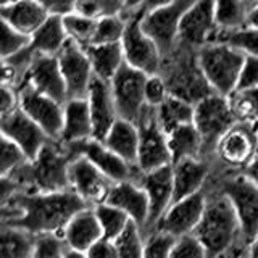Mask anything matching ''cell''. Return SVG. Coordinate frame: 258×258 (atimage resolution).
Here are the masks:
<instances>
[{
  "label": "cell",
  "mask_w": 258,
  "mask_h": 258,
  "mask_svg": "<svg viewBox=\"0 0 258 258\" xmlns=\"http://www.w3.org/2000/svg\"><path fill=\"white\" fill-rule=\"evenodd\" d=\"M87 205L73 190L39 194L16 192L2 200V224L23 229L34 237L60 236Z\"/></svg>",
  "instance_id": "cell-1"
},
{
  "label": "cell",
  "mask_w": 258,
  "mask_h": 258,
  "mask_svg": "<svg viewBox=\"0 0 258 258\" xmlns=\"http://www.w3.org/2000/svg\"><path fill=\"white\" fill-rule=\"evenodd\" d=\"M205 194V213L194 232V237L205 248L208 258H221L237 248H244L245 244L242 240L240 224L228 197L210 182Z\"/></svg>",
  "instance_id": "cell-2"
},
{
  "label": "cell",
  "mask_w": 258,
  "mask_h": 258,
  "mask_svg": "<svg viewBox=\"0 0 258 258\" xmlns=\"http://www.w3.org/2000/svg\"><path fill=\"white\" fill-rule=\"evenodd\" d=\"M75 155L63 144L50 141L36 160L5 179L13 181L20 192L55 194L70 190V165Z\"/></svg>",
  "instance_id": "cell-3"
},
{
  "label": "cell",
  "mask_w": 258,
  "mask_h": 258,
  "mask_svg": "<svg viewBox=\"0 0 258 258\" xmlns=\"http://www.w3.org/2000/svg\"><path fill=\"white\" fill-rule=\"evenodd\" d=\"M160 75L166 81L169 95L197 105L215 94L199 63V50L182 44L163 58Z\"/></svg>",
  "instance_id": "cell-4"
},
{
  "label": "cell",
  "mask_w": 258,
  "mask_h": 258,
  "mask_svg": "<svg viewBox=\"0 0 258 258\" xmlns=\"http://www.w3.org/2000/svg\"><path fill=\"white\" fill-rule=\"evenodd\" d=\"M150 2H137L126 4L121 18L126 21V31L121 47H123L124 61L136 70L145 73L147 76L160 75L163 55L158 50L155 42L145 34L142 29V18L145 12L149 10Z\"/></svg>",
  "instance_id": "cell-5"
},
{
  "label": "cell",
  "mask_w": 258,
  "mask_h": 258,
  "mask_svg": "<svg viewBox=\"0 0 258 258\" xmlns=\"http://www.w3.org/2000/svg\"><path fill=\"white\" fill-rule=\"evenodd\" d=\"M210 184L231 202L247 247L258 237V185L244 173H212Z\"/></svg>",
  "instance_id": "cell-6"
},
{
  "label": "cell",
  "mask_w": 258,
  "mask_h": 258,
  "mask_svg": "<svg viewBox=\"0 0 258 258\" xmlns=\"http://www.w3.org/2000/svg\"><path fill=\"white\" fill-rule=\"evenodd\" d=\"M199 63L212 91L229 97L237 91L245 55L221 42L208 44L199 50Z\"/></svg>",
  "instance_id": "cell-7"
},
{
  "label": "cell",
  "mask_w": 258,
  "mask_h": 258,
  "mask_svg": "<svg viewBox=\"0 0 258 258\" xmlns=\"http://www.w3.org/2000/svg\"><path fill=\"white\" fill-rule=\"evenodd\" d=\"M192 5V0H174V2H150L141 21L147 34L161 55L168 56L179 44V29L184 13Z\"/></svg>",
  "instance_id": "cell-8"
},
{
  "label": "cell",
  "mask_w": 258,
  "mask_h": 258,
  "mask_svg": "<svg viewBox=\"0 0 258 258\" xmlns=\"http://www.w3.org/2000/svg\"><path fill=\"white\" fill-rule=\"evenodd\" d=\"M258 157V144L252 124L237 123L216 144L210 160L213 173H242Z\"/></svg>",
  "instance_id": "cell-9"
},
{
  "label": "cell",
  "mask_w": 258,
  "mask_h": 258,
  "mask_svg": "<svg viewBox=\"0 0 258 258\" xmlns=\"http://www.w3.org/2000/svg\"><path fill=\"white\" fill-rule=\"evenodd\" d=\"M234 124H237V119L228 97L212 94L196 105L194 126L204 142V157L207 161L212 160L216 144Z\"/></svg>",
  "instance_id": "cell-10"
},
{
  "label": "cell",
  "mask_w": 258,
  "mask_h": 258,
  "mask_svg": "<svg viewBox=\"0 0 258 258\" xmlns=\"http://www.w3.org/2000/svg\"><path fill=\"white\" fill-rule=\"evenodd\" d=\"M137 127H139V157L136 166L142 173L171 166L173 160L169 153L168 134L158 123L157 110L147 107L137 123Z\"/></svg>",
  "instance_id": "cell-11"
},
{
  "label": "cell",
  "mask_w": 258,
  "mask_h": 258,
  "mask_svg": "<svg viewBox=\"0 0 258 258\" xmlns=\"http://www.w3.org/2000/svg\"><path fill=\"white\" fill-rule=\"evenodd\" d=\"M145 81H147V75L129 67L127 63H124L123 68L116 73V76L110 81L113 100H115L118 116L121 119L134 124L139 123L144 111L147 110L144 95Z\"/></svg>",
  "instance_id": "cell-12"
},
{
  "label": "cell",
  "mask_w": 258,
  "mask_h": 258,
  "mask_svg": "<svg viewBox=\"0 0 258 258\" xmlns=\"http://www.w3.org/2000/svg\"><path fill=\"white\" fill-rule=\"evenodd\" d=\"M20 110L34 121L50 141L58 142L63 131L64 105L50 97L40 94L34 87L24 83L20 89Z\"/></svg>",
  "instance_id": "cell-13"
},
{
  "label": "cell",
  "mask_w": 258,
  "mask_h": 258,
  "mask_svg": "<svg viewBox=\"0 0 258 258\" xmlns=\"http://www.w3.org/2000/svg\"><path fill=\"white\" fill-rule=\"evenodd\" d=\"M75 157H84L91 163L99 168L113 184L119 182H141L142 171L137 166H133L115 155L107 145L100 141L89 139L75 145H64Z\"/></svg>",
  "instance_id": "cell-14"
},
{
  "label": "cell",
  "mask_w": 258,
  "mask_h": 258,
  "mask_svg": "<svg viewBox=\"0 0 258 258\" xmlns=\"http://www.w3.org/2000/svg\"><path fill=\"white\" fill-rule=\"evenodd\" d=\"M56 60L67 84L68 99H86L95 78L86 48L68 40L56 55Z\"/></svg>",
  "instance_id": "cell-15"
},
{
  "label": "cell",
  "mask_w": 258,
  "mask_h": 258,
  "mask_svg": "<svg viewBox=\"0 0 258 258\" xmlns=\"http://www.w3.org/2000/svg\"><path fill=\"white\" fill-rule=\"evenodd\" d=\"M113 182L99 168L84 157H75L70 165V190L87 207H97L107 202Z\"/></svg>",
  "instance_id": "cell-16"
},
{
  "label": "cell",
  "mask_w": 258,
  "mask_h": 258,
  "mask_svg": "<svg viewBox=\"0 0 258 258\" xmlns=\"http://www.w3.org/2000/svg\"><path fill=\"white\" fill-rule=\"evenodd\" d=\"M215 4L208 0L192 2L184 13L179 29V44L200 50L208 44H213L218 36L215 18Z\"/></svg>",
  "instance_id": "cell-17"
},
{
  "label": "cell",
  "mask_w": 258,
  "mask_h": 258,
  "mask_svg": "<svg viewBox=\"0 0 258 258\" xmlns=\"http://www.w3.org/2000/svg\"><path fill=\"white\" fill-rule=\"evenodd\" d=\"M207 207V194L199 192L184 200L174 202L169 207L166 215L157 224L155 231L168 234L173 239H181L185 236H192L200 224ZM153 232V231H152Z\"/></svg>",
  "instance_id": "cell-18"
},
{
  "label": "cell",
  "mask_w": 258,
  "mask_h": 258,
  "mask_svg": "<svg viewBox=\"0 0 258 258\" xmlns=\"http://www.w3.org/2000/svg\"><path fill=\"white\" fill-rule=\"evenodd\" d=\"M0 129H2V137L18 145L29 161L36 160L45 145L50 142V137L20 108L8 116L0 118Z\"/></svg>",
  "instance_id": "cell-19"
},
{
  "label": "cell",
  "mask_w": 258,
  "mask_h": 258,
  "mask_svg": "<svg viewBox=\"0 0 258 258\" xmlns=\"http://www.w3.org/2000/svg\"><path fill=\"white\" fill-rule=\"evenodd\" d=\"M142 189L149 199V223L145 236L155 231L160 220L166 215L169 207L174 202L173 192V165L155 169L150 173H142L141 182Z\"/></svg>",
  "instance_id": "cell-20"
},
{
  "label": "cell",
  "mask_w": 258,
  "mask_h": 258,
  "mask_svg": "<svg viewBox=\"0 0 258 258\" xmlns=\"http://www.w3.org/2000/svg\"><path fill=\"white\" fill-rule=\"evenodd\" d=\"M24 83H28L40 94L50 97V99L63 105L68 100L67 84H64L56 56H48V55L34 56V60H32L31 67L26 73V78H24Z\"/></svg>",
  "instance_id": "cell-21"
},
{
  "label": "cell",
  "mask_w": 258,
  "mask_h": 258,
  "mask_svg": "<svg viewBox=\"0 0 258 258\" xmlns=\"http://www.w3.org/2000/svg\"><path fill=\"white\" fill-rule=\"evenodd\" d=\"M86 100L89 103V110H91V118L94 124V139L103 142L113 124L119 119L116 105L115 100H113V94L110 89V83H105V81L94 78Z\"/></svg>",
  "instance_id": "cell-22"
},
{
  "label": "cell",
  "mask_w": 258,
  "mask_h": 258,
  "mask_svg": "<svg viewBox=\"0 0 258 258\" xmlns=\"http://www.w3.org/2000/svg\"><path fill=\"white\" fill-rule=\"evenodd\" d=\"M212 163L204 158L182 160L173 163V192L174 202L184 200L204 192L212 177ZM173 202V204H174Z\"/></svg>",
  "instance_id": "cell-23"
},
{
  "label": "cell",
  "mask_w": 258,
  "mask_h": 258,
  "mask_svg": "<svg viewBox=\"0 0 258 258\" xmlns=\"http://www.w3.org/2000/svg\"><path fill=\"white\" fill-rule=\"evenodd\" d=\"M111 207H116L126 213L131 221L136 223L145 232L149 223V199L139 182H119L113 184V187L107 197V202Z\"/></svg>",
  "instance_id": "cell-24"
},
{
  "label": "cell",
  "mask_w": 258,
  "mask_h": 258,
  "mask_svg": "<svg viewBox=\"0 0 258 258\" xmlns=\"http://www.w3.org/2000/svg\"><path fill=\"white\" fill-rule=\"evenodd\" d=\"M0 18L15 31L31 37L44 26L50 18L42 2L20 0V2H7L0 5Z\"/></svg>",
  "instance_id": "cell-25"
},
{
  "label": "cell",
  "mask_w": 258,
  "mask_h": 258,
  "mask_svg": "<svg viewBox=\"0 0 258 258\" xmlns=\"http://www.w3.org/2000/svg\"><path fill=\"white\" fill-rule=\"evenodd\" d=\"M94 139V124L86 99H68L64 103V118L60 144L75 145Z\"/></svg>",
  "instance_id": "cell-26"
},
{
  "label": "cell",
  "mask_w": 258,
  "mask_h": 258,
  "mask_svg": "<svg viewBox=\"0 0 258 258\" xmlns=\"http://www.w3.org/2000/svg\"><path fill=\"white\" fill-rule=\"evenodd\" d=\"M103 237L102 228L97 220L92 207H87L73 218L64 228L61 239L67 248L78 250V252H87L92 245Z\"/></svg>",
  "instance_id": "cell-27"
},
{
  "label": "cell",
  "mask_w": 258,
  "mask_h": 258,
  "mask_svg": "<svg viewBox=\"0 0 258 258\" xmlns=\"http://www.w3.org/2000/svg\"><path fill=\"white\" fill-rule=\"evenodd\" d=\"M103 144L126 163L136 166L139 157V127L126 119H118L110 133L103 139Z\"/></svg>",
  "instance_id": "cell-28"
},
{
  "label": "cell",
  "mask_w": 258,
  "mask_h": 258,
  "mask_svg": "<svg viewBox=\"0 0 258 258\" xmlns=\"http://www.w3.org/2000/svg\"><path fill=\"white\" fill-rule=\"evenodd\" d=\"M68 42L67 31L63 28V20L50 16L42 28H40L36 34L31 36V44L28 50L37 56V55H48L56 56L64 44Z\"/></svg>",
  "instance_id": "cell-29"
},
{
  "label": "cell",
  "mask_w": 258,
  "mask_h": 258,
  "mask_svg": "<svg viewBox=\"0 0 258 258\" xmlns=\"http://www.w3.org/2000/svg\"><path fill=\"white\" fill-rule=\"evenodd\" d=\"M86 50L92 64L94 76L105 83H110L126 63L121 44L91 45Z\"/></svg>",
  "instance_id": "cell-30"
},
{
  "label": "cell",
  "mask_w": 258,
  "mask_h": 258,
  "mask_svg": "<svg viewBox=\"0 0 258 258\" xmlns=\"http://www.w3.org/2000/svg\"><path fill=\"white\" fill-rule=\"evenodd\" d=\"M168 145L171 153L173 163L182 160H196L204 158V142L197 131V127L192 124H185L174 129L168 134Z\"/></svg>",
  "instance_id": "cell-31"
},
{
  "label": "cell",
  "mask_w": 258,
  "mask_h": 258,
  "mask_svg": "<svg viewBox=\"0 0 258 258\" xmlns=\"http://www.w3.org/2000/svg\"><path fill=\"white\" fill-rule=\"evenodd\" d=\"M194 113H196V105L169 95L166 102L161 103L157 108V118L160 126L163 127V131L169 134L181 126L192 124Z\"/></svg>",
  "instance_id": "cell-32"
},
{
  "label": "cell",
  "mask_w": 258,
  "mask_h": 258,
  "mask_svg": "<svg viewBox=\"0 0 258 258\" xmlns=\"http://www.w3.org/2000/svg\"><path fill=\"white\" fill-rule=\"evenodd\" d=\"M253 2H242V0H224L215 4L216 26L221 32L237 31L247 26L248 13Z\"/></svg>",
  "instance_id": "cell-33"
},
{
  "label": "cell",
  "mask_w": 258,
  "mask_h": 258,
  "mask_svg": "<svg viewBox=\"0 0 258 258\" xmlns=\"http://www.w3.org/2000/svg\"><path fill=\"white\" fill-rule=\"evenodd\" d=\"M36 237L32 234L2 224L0 239V258H32Z\"/></svg>",
  "instance_id": "cell-34"
},
{
  "label": "cell",
  "mask_w": 258,
  "mask_h": 258,
  "mask_svg": "<svg viewBox=\"0 0 258 258\" xmlns=\"http://www.w3.org/2000/svg\"><path fill=\"white\" fill-rule=\"evenodd\" d=\"M94 212L102 228L103 239H108L113 242H115L121 234L129 228V224L133 223L131 218L126 213H123L116 207H111L108 204H100L94 207Z\"/></svg>",
  "instance_id": "cell-35"
},
{
  "label": "cell",
  "mask_w": 258,
  "mask_h": 258,
  "mask_svg": "<svg viewBox=\"0 0 258 258\" xmlns=\"http://www.w3.org/2000/svg\"><path fill=\"white\" fill-rule=\"evenodd\" d=\"M63 20V28L67 31L68 40H73L75 44L81 45L83 48H89L94 42V34H95V26L97 21L86 18V16L79 13H71L64 16Z\"/></svg>",
  "instance_id": "cell-36"
},
{
  "label": "cell",
  "mask_w": 258,
  "mask_h": 258,
  "mask_svg": "<svg viewBox=\"0 0 258 258\" xmlns=\"http://www.w3.org/2000/svg\"><path fill=\"white\" fill-rule=\"evenodd\" d=\"M237 123L253 124L258 121V87L236 91L228 97Z\"/></svg>",
  "instance_id": "cell-37"
},
{
  "label": "cell",
  "mask_w": 258,
  "mask_h": 258,
  "mask_svg": "<svg viewBox=\"0 0 258 258\" xmlns=\"http://www.w3.org/2000/svg\"><path fill=\"white\" fill-rule=\"evenodd\" d=\"M215 42L226 44L237 52L244 53L245 56H255L258 58V31L253 28H242L237 31L221 32L218 31V36Z\"/></svg>",
  "instance_id": "cell-38"
},
{
  "label": "cell",
  "mask_w": 258,
  "mask_h": 258,
  "mask_svg": "<svg viewBox=\"0 0 258 258\" xmlns=\"http://www.w3.org/2000/svg\"><path fill=\"white\" fill-rule=\"evenodd\" d=\"M118 258H144L145 248V232L136 223L129 224V228L115 240Z\"/></svg>",
  "instance_id": "cell-39"
},
{
  "label": "cell",
  "mask_w": 258,
  "mask_h": 258,
  "mask_svg": "<svg viewBox=\"0 0 258 258\" xmlns=\"http://www.w3.org/2000/svg\"><path fill=\"white\" fill-rule=\"evenodd\" d=\"M126 31V21L116 16H105L97 21L94 42L92 45H107V44H121Z\"/></svg>",
  "instance_id": "cell-40"
},
{
  "label": "cell",
  "mask_w": 258,
  "mask_h": 258,
  "mask_svg": "<svg viewBox=\"0 0 258 258\" xmlns=\"http://www.w3.org/2000/svg\"><path fill=\"white\" fill-rule=\"evenodd\" d=\"M126 2H115V0H78L75 12L99 21L105 16H116L121 15Z\"/></svg>",
  "instance_id": "cell-41"
},
{
  "label": "cell",
  "mask_w": 258,
  "mask_h": 258,
  "mask_svg": "<svg viewBox=\"0 0 258 258\" xmlns=\"http://www.w3.org/2000/svg\"><path fill=\"white\" fill-rule=\"evenodd\" d=\"M0 26H2L0 29V56H2V61H7L26 50L31 44V37L15 31L2 21H0Z\"/></svg>",
  "instance_id": "cell-42"
},
{
  "label": "cell",
  "mask_w": 258,
  "mask_h": 258,
  "mask_svg": "<svg viewBox=\"0 0 258 258\" xmlns=\"http://www.w3.org/2000/svg\"><path fill=\"white\" fill-rule=\"evenodd\" d=\"M28 157L23 150L15 145L12 141L2 137V147H0V177H10L18 169L28 163Z\"/></svg>",
  "instance_id": "cell-43"
},
{
  "label": "cell",
  "mask_w": 258,
  "mask_h": 258,
  "mask_svg": "<svg viewBox=\"0 0 258 258\" xmlns=\"http://www.w3.org/2000/svg\"><path fill=\"white\" fill-rule=\"evenodd\" d=\"M176 239L160 231L149 232L145 236L144 258H171V252Z\"/></svg>",
  "instance_id": "cell-44"
},
{
  "label": "cell",
  "mask_w": 258,
  "mask_h": 258,
  "mask_svg": "<svg viewBox=\"0 0 258 258\" xmlns=\"http://www.w3.org/2000/svg\"><path fill=\"white\" fill-rule=\"evenodd\" d=\"M144 95H145V103H147L149 108L157 110L161 103H165L166 99L169 97V89H168V84L163 79V76L161 75L147 76Z\"/></svg>",
  "instance_id": "cell-45"
},
{
  "label": "cell",
  "mask_w": 258,
  "mask_h": 258,
  "mask_svg": "<svg viewBox=\"0 0 258 258\" xmlns=\"http://www.w3.org/2000/svg\"><path fill=\"white\" fill-rule=\"evenodd\" d=\"M64 255H67V245L60 236L36 237L32 258H64Z\"/></svg>",
  "instance_id": "cell-46"
},
{
  "label": "cell",
  "mask_w": 258,
  "mask_h": 258,
  "mask_svg": "<svg viewBox=\"0 0 258 258\" xmlns=\"http://www.w3.org/2000/svg\"><path fill=\"white\" fill-rule=\"evenodd\" d=\"M171 258H208V255L192 234V236L181 237L174 242Z\"/></svg>",
  "instance_id": "cell-47"
},
{
  "label": "cell",
  "mask_w": 258,
  "mask_h": 258,
  "mask_svg": "<svg viewBox=\"0 0 258 258\" xmlns=\"http://www.w3.org/2000/svg\"><path fill=\"white\" fill-rule=\"evenodd\" d=\"M258 87V58L255 56H245L244 68H242L237 91H245V89H256Z\"/></svg>",
  "instance_id": "cell-48"
},
{
  "label": "cell",
  "mask_w": 258,
  "mask_h": 258,
  "mask_svg": "<svg viewBox=\"0 0 258 258\" xmlns=\"http://www.w3.org/2000/svg\"><path fill=\"white\" fill-rule=\"evenodd\" d=\"M20 108V94L16 89L2 86V95H0V118L8 116L10 113Z\"/></svg>",
  "instance_id": "cell-49"
},
{
  "label": "cell",
  "mask_w": 258,
  "mask_h": 258,
  "mask_svg": "<svg viewBox=\"0 0 258 258\" xmlns=\"http://www.w3.org/2000/svg\"><path fill=\"white\" fill-rule=\"evenodd\" d=\"M86 255H87V258H118L115 242L103 239V237L97 242L95 245L89 248Z\"/></svg>",
  "instance_id": "cell-50"
},
{
  "label": "cell",
  "mask_w": 258,
  "mask_h": 258,
  "mask_svg": "<svg viewBox=\"0 0 258 258\" xmlns=\"http://www.w3.org/2000/svg\"><path fill=\"white\" fill-rule=\"evenodd\" d=\"M50 16L64 18L71 13H75L76 2H63V0H52V2H42Z\"/></svg>",
  "instance_id": "cell-51"
},
{
  "label": "cell",
  "mask_w": 258,
  "mask_h": 258,
  "mask_svg": "<svg viewBox=\"0 0 258 258\" xmlns=\"http://www.w3.org/2000/svg\"><path fill=\"white\" fill-rule=\"evenodd\" d=\"M242 173H244L250 181L255 182V184L258 185V157H256V158L252 161V163H250Z\"/></svg>",
  "instance_id": "cell-52"
},
{
  "label": "cell",
  "mask_w": 258,
  "mask_h": 258,
  "mask_svg": "<svg viewBox=\"0 0 258 258\" xmlns=\"http://www.w3.org/2000/svg\"><path fill=\"white\" fill-rule=\"evenodd\" d=\"M247 26H248V28H253V29L258 31V2H253L252 8H250Z\"/></svg>",
  "instance_id": "cell-53"
},
{
  "label": "cell",
  "mask_w": 258,
  "mask_h": 258,
  "mask_svg": "<svg viewBox=\"0 0 258 258\" xmlns=\"http://www.w3.org/2000/svg\"><path fill=\"white\" fill-rule=\"evenodd\" d=\"M245 255H247V258H258V237L247 245Z\"/></svg>",
  "instance_id": "cell-54"
},
{
  "label": "cell",
  "mask_w": 258,
  "mask_h": 258,
  "mask_svg": "<svg viewBox=\"0 0 258 258\" xmlns=\"http://www.w3.org/2000/svg\"><path fill=\"white\" fill-rule=\"evenodd\" d=\"M64 258H87V255L84 252H78V250L67 248V255H64Z\"/></svg>",
  "instance_id": "cell-55"
},
{
  "label": "cell",
  "mask_w": 258,
  "mask_h": 258,
  "mask_svg": "<svg viewBox=\"0 0 258 258\" xmlns=\"http://www.w3.org/2000/svg\"><path fill=\"white\" fill-rule=\"evenodd\" d=\"M245 247L244 248H237V250H234V252H229L228 255H224V256H221V258H242L245 255Z\"/></svg>",
  "instance_id": "cell-56"
},
{
  "label": "cell",
  "mask_w": 258,
  "mask_h": 258,
  "mask_svg": "<svg viewBox=\"0 0 258 258\" xmlns=\"http://www.w3.org/2000/svg\"><path fill=\"white\" fill-rule=\"evenodd\" d=\"M252 126H253V131H255V137H256V144H258V121H256V123H253Z\"/></svg>",
  "instance_id": "cell-57"
}]
</instances>
